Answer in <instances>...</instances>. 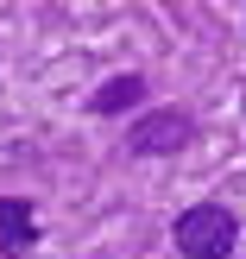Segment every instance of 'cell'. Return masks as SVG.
<instances>
[{"label": "cell", "instance_id": "cell-1", "mask_svg": "<svg viewBox=\"0 0 246 259\" xmlns=\"http://www.w3.org/2000/svg\"><path fill=\"white\" fill-rule=\"evenodd\" d=\"M171 240H177L183 259H227L240 247V222H234V209H221V202H189V209L177 215Z\"/></svg>", "mask_w": 246, "mask_h": 259}, {"label": "cell", "instance_id": "cell-2", "mask_svg": "<svg viewBox=\"0 0 246 259\" xmlns=\"http://www.w3.org/2000/svg\"><path fill=\"white\" fill-rule=\"evenodd\" d=\"M183 146H196V120L183 108H145L126 126V152L133 158H177Z\"/></svg>", "mask_w": 246, "mask_h": 259}, {"label": "cell", "instance_id": "cell-3", "mask_svg": "<svg viewBox=\"0 0 246 259\" xmlns=\"http://www.w3.org/2000/svg\"><path fill=\"white\" fill-rule=\"evenodd\" d=\"M32 247H38V209H32V196H0V253L19 259Z\"/></svg>", "mask_w": 246, "mask_h": 259}, {"label": "cell", "instance_id": "cell-4", "mask_svg": "<svg viewBox=\"0 0 246 259\" xmlns=\"http://www.w3.org/2000/svg\"><path fill=\"white\" fill-rule=\"evenodd\" d=\"M139 101H145V76H108V82L88 95V114H101V120H114V114H133Z\"/></svg>", "mask_w": 246, "mask_h": 259}]
</instances>
